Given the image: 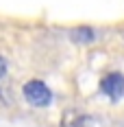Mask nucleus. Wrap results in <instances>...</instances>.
I'll return each instance as SVG.
<instances>
[{
	"instance_id": "obj_2",
	"label": "nucleus",
	"mask_w": 124,
	"mask_h": 127,
	"mask_svg": "<svg viewBox=\"0 0 124 127\" xmlns=\"http://www.w3.org/2000/svg\"><path fill=\"white\" fill-rule=\"evenodd\" d=\"M100 92L109 99H120L124 94V75L122 72H107L100 79Z\"/></svg>"
},
{
	"instance_id": "obj_1",
	"label": "nucleus",
	"mask_w": 124,
	"mask_h": 127,
	"mask_svg": "<svg viewBox=\"0 0 124 127\" xmlns=\"http://www.w3.org/2000/svg\"><path fill=\"white\" fill-rule=\"evenodd\" d=\"M22 94H24V99L33 107H48L50 103H52V92H50V88L44 81H39V79L26 81L24 88H22Z\"/></svg>"
},
{
	"instance_id": "obj_4",
	"label": "nucleus",
	"mask_w": 124,
	"mask_h": 127,
	"mask_svg": "<svg viewBox=\"0 0 124 127\" xmlns=\"http://www.w3.org/2000/svg\"><path fill=\"white\" fill-rule=\"evenodd\" d=\"M63 125L65 127H85L87 118L81 116V114H76V112H70V114H65V118H63Z\"/></svg>"
},
{
	"instance_id": "obj_5",
	"label": "nucleus",
	"mask_w": 124,
	"mask_h": 127,
	"mask_svg": "<svg viewBox=\"0 0 124 127\" xmlns=\"http://www.w3.org/2000/svg\"><path fill=\"white\" fill-rule=\"evenodd\" d=\"M7 77V59L0 55V79H4Z\"/></svg>"
},
{
	"instance_id": "obj_3",
	"label": "nucleus",
	"mask_w": 124,
	"mask_h": 127,
	"mask_svg": "<svg viewBox=\"0 0 124 127\" xmlns=\"http://www.w3.org/2000/svg\"><path fill=\"white\" fill-rule=\"evenodd\" d=\"M70 37L74 39V42H78V44H89V42H94V31L89 29V26H78V29H74L72 33H70Z\"/></svg>"
}]
</instances>
